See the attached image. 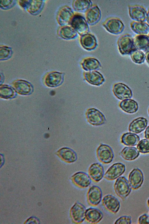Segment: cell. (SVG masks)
Listing matches in <instances>:
<instances>
[{"label": "cell", "mask_w": 149, "mask_h": 224, "mask_svg": "<svg viewBox=\"0 0 149 224\" xmlns=\"http://www.w3.org/2000/svg\"><path fill=\"white\" fill-rule=\"evenodd\" d=\"M125 170V166L124 164L120 162L116 163L108 169L104 177L109 180H113L122 175Z\"/></svg>", "instance_id": "9"}, {"label": "cell", "mask_w": 149, "mask_h": 224, "mask_svg": "<svg viewBox=\"0 0 149 224\" xmlns=\"http://www.w3.org/2000/svg\"><path fill=\"white\" fill-rule=\"evenodd\" d=\"M85 18L88 25L93 26L100 20L101 11L96 4H93L85 13Z\"/></svg>", "instance_id": "10"}, {"label": "cell", "mask_w": 149, "mask_h": 224, "mask_svg": "<svg viewBox=\"0 0 149 224\" xmlns=\"http://www.w3.org/2000/svg\"><path fill=\"white\" fill-rule=\"evenodd\" d=\"M138 223L149 224V215L145 214L141 216L138 219Z\"/></svg>", "instance_id": "37"}, {"label": "cell", "mask_w": 149, "mask_h": 224, "mask_svg": "<svg viewBox=\"0 0 149 224\" xmlns=\"http://www.w3.org/2000/svg\"><path fill=\"white\" fill-rule=\"evenodd\" d=\"M87 200L91 206H96L101 202L102 197V191L98 186L94 185L90 187L87 192Z\"/></svg>", "instance_id": "11"}, {"label": "cell", "mask_w": 149, "mask_h": 224, "mask_svg": "<svg viewBox=\"0 0 149 224\" xmlns=\"http://www.w3.org/2000/svg\"><path fill=\"white\" fill-rule=\"evenodd\" d=\"M88 175L93 181L98 182L104 175V168L102 165L99 163H94L91 165L88 170Z\"/></svg>", "instance_id": "18"}, {"label": "cell", "mask_w": 149, "mask_h": 224, "mask_svg": "<svg viewBox=\"0 0 149 224\" xmlns=\"http://www.w3.org/2000/svg\"><path fill=\"white\" fill-rule=\"evenodd\" d=\"M139 152L134 147H125L120 153L119 155L128 161L134 160L139 155Z\"/></svg>", "instance_id": "26"}, {"label": "cell", "mask_w": 149, "mask_h": 224, "mask_svg": "<svg viewBox=\"0 0 149 224\" xmlns=\"http://www.w3.org/2000/svg\"><path fill=\"white\" fill-rule=\"evenodd\" d=\"M133 38L132 36L129 34H124L118 38L117 45L121 54L130 55L133 50L136 49L134 46Z\"/></svg>", "instance_id": "3"}, {"label": "cell", "mask_w": 149, "mask_h": 224, "mask_svg": "<svg viewBox=\"0 0 149 224\" xmlns=\"http://www.w3.org/2000/svg\"><path fill=\"white\" fill-rule=\"evenodd\" d=\"M102 203L105 209L111 213H116L120 209L119 201L112 195H107L105 196L102 200Z\"/></svg>", "instance_id": "16"}, {"label": "cell", "mask_w": 149, "mask_h": 224, "mask_svg": "<svg viewBox=\"0 0 149 224\" xmlns=\"http://www.w3.org/2000/svg\"><path fill=\"white\" fill-rule=\"evenodd\" d=\"M135 49L146 52L149 51V36L145 34L138 35L133 38Z\"/></svg>", "instance_id": "19"}, {"label": "cell", "mask_w": 149, "mask_h": 224, "mask_svg": "<svg viewBox=\"0 0 149 224\" xmlns=\"http://www.w3.org/2000/svg\"><path fill=\"white\" fill-rule=\"evenodd\" d=\"M70 25L80 36L89 33L88 24L85 18L80 13H75Z\"/></svg>", "instance_id": "1"}, {"label": "cell", "mask_w": 149, "mask_h": 224, "mask_svg": "<svg viewBox=\"0 0 149 224\" xmlns=\"http://www.w3.org/2000/svg\"><path fill=\"white\" fill-rule=\"evenodd\" d=\"M86 210L82 204L78 202H76L70 211V216L73 222L77 224L82 223L85 220Z\"/></svg>", "instance_id": "5"}, {"label": "cell", "mask_w": 149, "mask_h": 224, "mask_svg": "<svg viewBox=\"0 0 149 224\" xmlns=\"http://www.w3.org/2000/svg\"><path fill=\"white\" fill-rule=\"evenodd\" d=\"M113 92L115 96L121 100L130 99L132 96V92L130 88L122 83H118L114 85Z\"/></svg>", "instance_id": "12"}, {"label": "cell", "mask_w": 149, "mask_h": 224, "mask_svg": "<svg viewBox=\"0 0 149 224\" xmlns=\"http://www.w3.org/2000/svg\"><path fill=\"white\" fill-rule=\"evenodd\" d=\"M148 33H149V34H148V36H149V32Z\"/></svg>", "instance_id": "43"}, {"label": "cell", "mask_w": 149, "mask_h": 224, "mask_svg": "<svg viewBox=\"0 0 149 224\" xmlns=\"http://www.w3.org/2000/svg\"><path fill=\"white\" fill-rule=\"evenodd\" d=\"M97 155L98 160L102 163L107 164L113 160L114 153L111 148L109 146L101 144L96 151Z\"/></svg>", "instance_id": "6"}, {"label": "cell", "mask_w": 149, "mask_h": 224, "mask_svg": "<svg viewBox=\"0 0 149 224\" xmlns=\"http://www.w3.org/2000/svg\"><path fill=\"white\" fill-rule=\"evenodd\" d=\"M145 137L149 140V126L146 128L144 132Z\"/></svg>", "instance_id": "38"}, {"label": "cell", "mask_w": 149, "mask_h": 224, "mask_svg": "<svg viewBox=\"0 0 149 224\" xmlns=\"http://www.w3.org/2000/svg\"><path fill=\"white\" fill-rule=\"evenodd\" d=\"M60 34L62 38L66 40L74 39L78 36V33L70 25L62 27L60 30Z\"/></svg>", "instance_id": "32"}, {"label": "cell", "mask_w": 149, "mask_h": 224, "mask_svg": "<svg viewBox=\"0 0 149 224\" xmlns=\"http://www.w3.org/2000/svg\"><path fill=\"white\" fill-rule=\"evenodd\" d=\"M84 79L88 83L94 85L100 86L105 81L102 74L96 71L84 72Z\"/></svg>", "instance_id": "17"}, {"label": "cell", "mask_w": 149, "mask_h": 224, "mask_svg": "<svg viewBox=\"0 0 149 224\" xmlns=\"http://www.w3.org/2000/svg\"><path fill=\"white\" fill-rule=\"evenodd\" d=\"M131 29L139 35L148 34L149 32V24L146 22L133 21L130 24Z\"/></svg>", "instance_id": "29"}, {"label": "cell", "mask_w": 149, "mask_h": 224, "mask_svg": "<svg viewBox=\"0 0 149 224\" xmlns=\"http://www.w3.org/2000/svg\"><path fill=\"white\" fill-rule=\"evenodd\" d=\"M143 180V173L138 168L134 169L129 175L128 181L132 188L134 190L139 188L142 185Z\"/></svg>", "instance_id": "13"}, {"label": "cell", "mask_w": 149, "mask_h": 224, "mask_svg": "<svg viewBox=\"0 0 149 224\" xmlns=\"http://www.w3.org/2000/svg\"><path fill=\"white\" fill-rule=\"evenodd\" d=\"M119 106L123 111L129 113H135L138 109V105L137 102L130 99L123 100L120 103Z\"/></svg>", "instance_id": "27"}, {"label": "cell", "mask_w": 149, "mask_h": 224, "mask_svg": "<svg viewBox=\"0 0 149 224\" xmlns=\"http://www.w3.org/2000/svg\"><path fill=\"white\" fill-rule=\"evenodd\" d=\"M86 115L88 122L93 125H102L106 121V118L103 114L94 108L88 109L86 112Z\"/></svg>", "instance_id": "7"}, {"label": "cell", "mask_w": 149, "mask_h": 224, "mask_svg": "<svg viewBox=\"0 0 149 224\" xmlns=\"http://www.w3.org/2000/svg\"><path fill=\"white\" fill-rule=\"evenodd\" d=\"M146 60L149 65V51L146 52Z\"/></svg>", "instance_id": "39"}, {"label": "cell", "mask_w": 149, "mask_h": 224, "mask_svg": "<svg viewBox=\"0 0 149 224\" xmlns=\"http://www.w3.org/2000/svg\"><path fill=\"white\" fill-rule=\"evenodd\" d=\"M130 55L132 61L136 64H141L145 62V55L141 50L135 49Z\"/></svg>", "instance_id": "33"}, {"label": "cell", "mask_w": 149, "mask_h": 224, "mask_svg": "<svg viewBox=\"0 0 149 224\" xmlns=\"http://www.w3.org/2000/svg\"><path fill=\"white\" fill-rule=\"evenodd\" d=\"M147 119L141 117L134 120L130 124L129 130L135 134H139L144 130L148 125Z\"/></svg>", "instance_id": "21"}, {"label": "cell", "mask_w": 149, "mask_h": 224, "mask_svg": "<svg viewBox=\"0 0 149 224\" xmlns=\"http://www.w3.org/2000/svg\"><path fill=\"white\" fill-rule=\"evenodd\" d=\"M103 216V214L99 209L90 208L86 210L85 220L90 223L96 224L102 219Z\"/></svg>", "instance_id": "22"}, {"label": "cell", "mask_w": 149, "mask_h": 224, "mask_svg": "<svg viewBox=\"0 0 149 224\" xmlns=\"http://www.w3.org/2000/svg\"><path fill=\"white\" fill-rule=\"evenodd\" d=\"M129 14L131 18L136 22H145L147 11L145 8L139 5L128 6Z\"/></svg>", "instance_id": "8"}, {"label": "cell", "mask_w": 149, "mask_h": 224, "mask_svg": "<svg viewBox=\"0 0 149 224\" xmlns=\"http://www.w3.org/2000/svg\"><path fill=\"white\" fill-rule=\"evenodd\" d=\"M15 90L19 94L27 95L31 93L32 88L29 82L22 80H16L13 83Z\"/></svg>", "instance_id": "23"}, {"label": "cell", "mask_w": 149, "mask_h": 224, "mask_svg": "<svg viewBox=\"0 0 149 224\" xmlns=\"http://www.w3.org/2000/svg\"><path fill=\"white\" fill-rule=\"evenodd\" d=\"M91 0H74L73 1L72 6L75 11L80 13H85L93 5Z\"/></svg>", "instance_id": "31"}, {"label": "cell", "mask_w": 149, "mask_h": 224, "mask_svg": "<svg viewBox=\"0 0 149 224\" xmlns=\"http://www.w3.org/2000/svg\"><path fill=\"white\" fill-rule=\"evenodd\" d=\"M147 203L149 207V199L148 200Z\"/></svg>", "instance_id": "41"}, {"label": "cell", "mask_w": 149, "mask_h": 224, "mask_svg": "<svg viewBox=\"0 0 149 224\" xmlns=\"http://www.w3.org/2000/svg\"><path fill=\"white\" fill-rule=\"evenodd\" d=\"M121 143L129 146H134L137 144L140 140L139 137L135 133L127 132L124 133L121 138Z\"/></svg>", "instance_id": "30"}, {"label": "cell", "mask_w": 149, "mask_h": 224, "mask_svg": "<svg viewBox=\"0 0 149 224\" xmlns=\"http://www.w3.org/2000/svg\"><path fill=\"white\" fill-rule=\"evenodd\" d=\"M64 79L63 73L58 72H51L47 74L45 80V83L49 87L58 86L62 83Z\"/></svg>", "instance_id": "20"}, {"label": "cell", "mask_w": 149, "mask_h": 224, "mask_svg": "<svg viewBox=\"0 0 149 224\" xmlns=\"http://www.w3.org/2000/svg\"><path fill=\"white\" fill-rule=\"evenodd\" d=\"M102 25L108 32L113 34L118 35L123 31L125 26L119 18L110 17L105 20L102 23Z\"/></svg>", "instance_id": "2"}, {"label": "cell", "mask_w": 149, "mask_h": 224, "mask_svg": "<svg viewBox=\"0 0 149 224\" xmlns=\"http://www.w3.org/2000/svg\"><path fill=\"white\" fill-rule=\"evenodd\" d=\"M59 155L61 158L68 163H73L77 159V153L72 149L67 147L62 148L60 150Z\"/></svg>", "instance_id": "28"}, {"label": "cell", "mask_w": 149, "mask_h": 224, "mask_svg": "<svg viewBox=\"0 0 149 224\" xmlns=\"http://www.w3.org/2000/svg\"><path fill=\"white\" fill-rule=\"evenodd\" d=\"M148 113H149V109H148Z\"/></svg>", "instance_id": "42"}, {"label": "cell", "mask_w": 149, "mask_h": 224, "mask_svg": "<svg viewBox=\"0 0 149 224\" xmlns=\"http://www.w3.org/2000/svg\"><path fill=\"white\" fill-rule=\"evenodd\" d=\"M114 188L117 195L123 200L129 195L132 189L128 181L123 176L117 178L114 184Z\"/></svg>", "instance_id": "4"}, {"label": "cell", "mask_w": 149, "mask_h": 224, "mask_svg": "<svg viewBox=\"0 0 149 224\" xmlns=\"http://www.w3.org/2000/svg\"><path fill=\"white\" fill-rule=\"evenodd\" d=\"M81 65L82 68L87 71L98 70L101 68L100 62L94 57H89L84 59Z\"/></svg>", "instance_id": "24"}, {"label": "cell", "mask_w": 149, "mask_h": 224, "mask_svg": "<svg viewBox=\"0 0 149 224\" xmlns=\"http://www.w3.org/2000/svg\"></svg>", "instance_id": "44"}, {"label": "cell", "mask_w": 149, "mask_h": 224, "mask_svg": "<svg viewBox=\"0 0 149 224\" xmlns=\"http://www.w3.org/2000/svg\"><path fill=\"white\" fill-rule=\"evenodd\" d=\"M131 217L130 216H121L115 221L114 224L131 223Z\"/></svg>", "instance_id": "36"}, {"label": "cell", "mask_w": 149, "mask_h": 224, "mask_svg": "<svg viewBox=\"0 0 149 224\" xmlns=\"http://www.w3.org/2000/svg\"><path fill=\"white\" fill-rule=\"evenodd\" d=\"M147 23L149 24V9L147 11V14L146 18V20Z\"/></svg>", "instance_id": "40"}, {"label": "cell", "mask_w": 149, "mask_h": 224, "mask_svg": "<svg viewBox=\"0 0 149 224\" xmlns=\"http://www.w3.org/2000/svg\"><path fill=\"white\" fill-rule=\"evenodd\" d=\"M137 147L140 152L143 154L149 153V140H141L138 144Z\"/></svg>", "instance_id": "35"}, {"label": "cell", "mask_w": 149, "mask_h": 224, "mask_svg": "<svg viewBox=\"0 0 149 224\" xmlns=\"http://www.w3.org/2000/svg\"><path fill=\"white\" fill-rule=\"evenodd\" d=\"M79 42L82 47L88 51L95 50L98 46L97 41L95 37L91 33L81 36Z\"/></svg>", "instance_id": "15"}, {"label": "cell", "mask_w": 149, "mask_h": 224, "mask_svg": "<svg viewBox=\"0 0 149 224\" xmlns=\"http://www.w3.org/2000/svg\"><path fill=\"white\" fill-rule=\"evenodd\" d=\"M60 12L59 20L61 24L70 25L75 13L70 7L68 6L63 7Z\"/></svg>", "instance_id": "25"}, {"label": "cell", "mask_w": 149, "mask_h": 224, "mask_svg": "<svg viewBox=\"0 0 149 224\" xmlns=\"http://www.w3.org/2000/svg\"><path fill=\"white\" fill-rule=\"evenodd\" d=\"M15 95V92L11 87L5 85H2L0 86V95L1 97L9 99L13 97Z\"/></svg>", "instance_id": "34"}, {"label": "cell", "mask_w": 149, "mask_h": 224, "mask_svg": "<svg viewBox=\"0 0 149 224\" xmlns=\"http://www.w3.org/2000/svg\"><path fill=\"white\" fill-rule=\"evenodd\" d=\"M71 178L75 185L81 188L87 187L91 183V179L89 175L82 172L75 173L71 177Z\"/></svg>", "instance_id": "14"}]
</instances>
